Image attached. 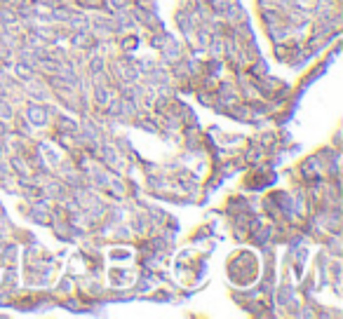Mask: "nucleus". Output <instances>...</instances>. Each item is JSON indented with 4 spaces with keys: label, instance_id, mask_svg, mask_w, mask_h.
<instances>
[{
    "label": "nucleus",
    "instance_id": "1",
    "mask_svg": "<svg viewBox=\"0 0 343 319\" xmlns=\"http://www.w3.org/2000/svg\"><path fill=\"white\" fill-rule=\"evenodd\" d=\"M26 117L31 122H33V125H45V122H47V110L43 108V106H38V104H28L26 106Z\"/></svg>",
    "mask_w": 343,
    "mask_h": 319
},
{
    "label": "nucleus",
    "instance_id": "2",
    "mask_svg": "<svg viewBox=\"0 0 343 319\" xmlns=\"http://www.w3.org/2000/svg\"><path fill=\"white\" fill-rule=\"evenodd\" d=\"M0 24L7 28L17 26L19 17H17V10H12V5H0Z\"/></svg>",
    "mask_w": 343,
    "mask_h": 319
},
{
    "label": "nucleus",
    "instance_id": "3",
    "mask_svg": "<svg viewBox=\"0 0 343 319\" xmlns=\"http://www.w3.org/2000/svg\"><path fill=\"white\" fill-rule=\"evenodd\" d=\"M111 101V89L106 85H94V104L97 106H106Z\"/></svg>",
    "mask_w": 343,
    "mask_h": 319
},
{
    "label": "nucleus",
    "instance_id": "4",
    "mask_svg": "<svg viewBox=\"0 0 343 319\" xmlns=\"http://www.w3.org/2000/svg\"><path fill=\"white\" fill-rule=\"evenodd\" d=\"M14 73H17L19 77H22V80H31V77H35V68L31 66V64H28V61H19L17 66H14Z\"/></svg>",
    "mask_w": 343,
    "mask_h": 319
},
{
    "label": "nucleus",
    "instance_id": "5",
    "mask_svg": "<svg viewBox=\"0 0 343 319\" xmlns=\"http://www.w3.org/2000/svg\"><path fill=\"white\" fill-rule=\"evenodd\" d=\"M73 12L68 10V7H64V5H56V7H52V22H68V17H71Z\"/></svg>",
    "mask_w": 343,
    "mask_h": 319
},
{
    "label": "nucleus",
    "instance_id": "6",
    "mask_svg": "<svg viewBox=\"0 0 343 319\" xmlns=\"http://www.w3.org/2000/svg\"><path fill=\"white\" fill-rule=\"evenodd\" d=\"M59 132H66V134H78V125L71 120V117H66V115H59Z\"/></svg>",
    "mask_w": 343,
    "mask_h": 319
},
{
    "label": "nucleus",
    "instance_id": "7",
    "mask_svg": "<svg viewBox=\"0 0 343 319\" xmlns=\"http://www.w3.org/2000/svg\"><path fill=\"white\" fill-rule=\"evenodd\" d=\"M66 24L73 28V31H87V26H89L87 19H85V17H78V14H71Z\"/></svg>",
    "mask_w": 343,
    "mask_h": 319
},
{
    "label": "nucleus",
    "instance_id": "8",
    "mask_svg": "<svg viewBox=\"0 0 343 319\" xmlns=\"http://www.w3.org/2000/svg\"><path fill=\"white\" fill-rule=\"evenodd\" d=\"M92 181H94V186H99V188H108V186H111L108 176H106L104 171H99V169H92Z\"/></svg>",
    "mask_w": 343,
    "mask_h": 319
},
{
    "label": "nucleus",
    "instance_id": "9",
    "mask_svg": "<svg viewBox=\"0 0 343 319\" xmlns=\"http://www.w3.org/2000/svg\"><path fill=\"white\" fill-rule=\"evenodd\" d=\"M10 167L17 171L19 176H26V169H28V167H26V162H24L22 157H17V155H14V157H10Z\"/></svg>",
    "mask_w": 343,
    "mask_h": 319
},
{
    "label": "nucleus",
    "instance_id": "10",
    "mask_svg": "<svg viewBox=\"0 0 343 319\" xmlns=\"http://www.w3.org/2000/svg\"><path fill=\"white\" fill-rule=\"evenodd\" d=\"M89 73L97 75V73H106V64H104V56H94L89 61Z\"/></svg>",
    "mask_w": 343,
    "mask_h": 319
},
{
    "label": "nucleus",
    "instance_id": "11",
    "mask_svg": "<svg viewBox=\"0 0 343 319\" xmlns=\"http://www.w3.org/2000/svg\"><path fill=\"white\" fill-rule=\"evenodd\" d=\"M212 31H207V28H200L198 31V40H200V47H209V43H212Z\"/></svg>",
    "mask_w": 343,
    "mask_h": 319
},
{
    "label": "nucleus",
    "instance_id": "12",
    "mask_svg": "<svg viewBox=\"0 0 343 319\" xmlns=\"http://www.w3.org/2000/svg\"><path fill=\"white\" fill-rule=\"evenodd\" d=\"M207 71H209V73H219V71H221V61H209Z\"/></svg>",
    "mask_w": 343,
    "mask_h": 319
},
{
    "label": "nucleus",
    "instance_id": "13",
    "mask_svg": "<svg viewBox=\"0 0 343 319\" xmlns=\"http://www.w3.org/2000/svg\"><path fill=\"white\" fill-rule=\"evenodd\" d=\"M139 68H141L144 73H150L155 66H153V61H141V66H139Z\"/></svg>",
    "mask_w": 343,
    "mask_h": 319
},
{
    "label": "nucleus",
    "instance_id": "14",
    "mask_svg": "<svg viewBox=\"0 0 343 319\" xmlns=\"http://www.w3.org/2000/svg\"><path fill=\"white\" fill-rule=\"evenodd\" d=\"M137 43H139V38H127V40H125V50H132Z\"/></svg>",
    "mask_w": 343,
    "mask_h": 319
},
{
    "label": "nucleus",
    "instance_id": "15",
    "mask_svg": "<svg viewBox=\"0 0 343 319\" xmlns=\"http://www.w3.org/2000/svg\"><path fill=\"white\" fill-rule=\"evenodd\" d=\"M108 3H113V5H118V7L122 10V7H127V3H129V0H108Z\"/></svg>",
    "mask_w": 343,
    "mask_h": 319
},
{
    "label": "nucleus",
    "instance_id": "16",
    "mask_svg": "<svg viewBox=\"0 0 343 319\" xmlns=\"http://www.w3.org/2000/svg\"><path fill=\"white\" fill-rule=\"evenodd\" d=\"M7 134V125H5V120H0V138Z\"/></svg>",
    "mask_w": 343,
    "mask_h": 319
},
{
    "label": "nucleus",
    "instance_id": "17",
    "mask_svg": "<svg viewBox=\"0 0 343 319\" xmlns=\"http://www.w3.org/2000/svg\"><path fill=\"white\" fill-rule=\"evenodd\" d=\"M7 94V87H5V83H0V96H5Z\"/></svg>",
    "mask_w": 343,
    "mask_h": 319
},
{
    "label": "nucleus",
    "instance_id": "18",
    "mask_svg": "<svg viewBox=\"0 0 343 319\" xmlns=\"http://www.w3.org/2000/svg\"><path fill=\"white\" fill-rule=\"evenodd\" d=\"M3 68H5V64H3V61H0V75H3Z\"/></svg>",
    "mask_w": 343,
    "mask_h": 319
}]
</instances>
